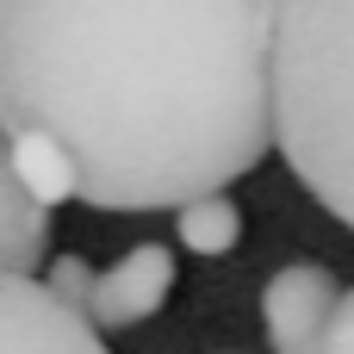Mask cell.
Segmentation results:
<instances>
[{"instance_id":"8","label":"cell","mask_w":354,"mask_h":354,"mask_svg":"<svg viewBox=\"0 0 354 354\" xmlns=\"http://www.w3.org/2000/svg\"><path fill=\"white\" fill-rule=\"evenodd\" d=\"M174 224H180V243H187L193 255H224V249H236V236H243V212H236L230 193H205V199L180 205Z\"/></svg>"},{"instance_id":"5","label":"cell","mask_w":354,"mask_h":354,"mask_svg":"<svg viewBox=\"0 0 354 354\" xmlns=\"http://www.w3.org/2000/svg\"><path fill=\"white\" fill-rule=\"evenodd\" d=\"M168 292H174V255H168L162 243H137V249H124L112 268H100L93 324H100L106 336L137 330V324H149V317L168 305Z\"/></svg>"},{"instance_id":"2","label":"cell","mask_w":354,"mask_h":354,"mask_svg":"<svg viewBox=\"0 0 354 354\" xmlns=\"http://www.w3.org/2000/svg\"><path fill=\"white\" fill-rule=\"evenodd\" d=\"M274 118L299 187L354 230V0L274 6Z\"/></svg>"},{"instance_id":"1","label":"cell","mask_w":354,"mask_h":354,"mask_svg":"<svg viewBox=\"0 0 354 354\" xmlns=\"http://www.w3.org/2000/svg\"><path fill=\"white\" fill-rule=\"evenodd\" d=\"M280 0H0L6 131H50L93 212H180L268 149Z\"/></svg>"},{"instance_id":"7","label":"cell","mask_w":354,"mask_h":354,"mask_svg":"<svg viewBox=\"0 0 354 354\" xmlns=\"http://www.w3.org/2000/svg\"><path fill=\"white\" fill-rule=\"evenodd\" d=\"M6 174L25 180L44 205L75 199V162H68V149H62L50 131H31V124L6 131Z\"/></svg>"},{"instance_id":"6","label":"cell","mask_w":354,"mask_h":354,"mask_svg":"<svg viewBox=\"0 0 354 354\" xmlns=\"http://www.w3.org/2000/svg\"><path fill=\"white\" fill-rule=\"evenodd\" d=\"M44 249H50V205L25 180L0 174V268L6 274H37Z\"/></svg>"},{"instance_id":"4","label":"cell","mask_w":354,"mask_h":354,"mask_svg":"<svg viewBox=\"0 0 354 354\" xmlns=\"http://www.w3.org/2000/svg\"><path fill=\"white\" fill-rule=\"evenodd\" d=\"M0 330H6V354H112L100 342L106 330L75 305H62L37 274H6Z\"/></svg>"},{"instance_id":"3","label":"cell","mask_w":354,"mask_h":354,"mask_svg":"<svg viewBox=\"0 0 354 354\" xmlns=\"http://www.w3.org/2000/svg\"><path fill=\"white\" fill-rule=\"evenodd\" d=\"M342 280L317 261H286L274 268V280L261 286V324H268V348L274 354H324L330 324L342 311Z\"/></svg>"},{"instance_id":"10","label":"cell","mask_w":354,"mask_h":354,"mask_svg":"<svg viewBox=\"0 0 354 354\" xmlns=\"http://www.w3.org/2000/svg\"><path fill=\"white\" fill-rule=\"evenodd\" d=\"M324 354H354V286H348V299H342V311H336V324H330Z\"/></svg>"},{"instance_id":"9","label":"cell","mask_w":354,"mask_h":354,"mask_svg":"<svg viewBox=\"0 0 354 354\" xmlns=\"http://www.w3.org/2000/svg\"><path fill=\"white\" fill-rule=\"evenodd\" d=\"M44 286L62 299V305H75L81 317H93V292H100V268H87L81 255H56L50 268H44Z\"/></svg>"}]
</instances>
